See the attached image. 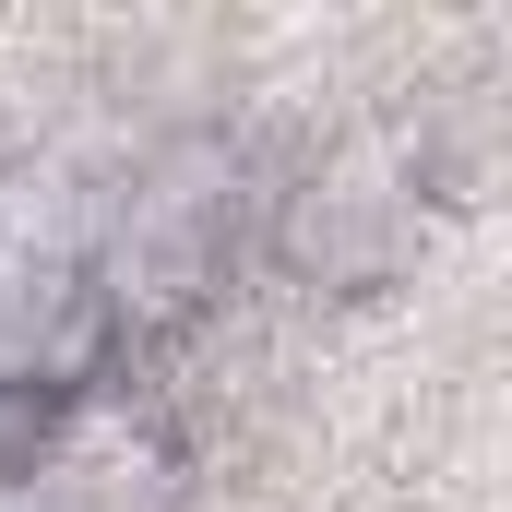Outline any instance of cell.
<instances>
[{"mask_svg": "<svg viewBox=\"0 0 512 512\" xmlns=\"http://www.w3.org/2000/svg\"><path fill=\"white\" fill-rule=\"evenodd\" d=\"M227 251H239V167H227V143H167L120 191V215L84 239V286H96L108 346L131 358L143 334H179L227 286Z\"/></svg>", "mask_w": 512, "mask_h": 512, "instance_id": "obj_1", "label": "cell"}, {"mask_svg": "<svg viewBox=\"0 0 512 512\" xmlns=\"http://www.w3.org/2000/svg\"><path fill=\"white\" fill-rule=\"evenodd\" d=\"M179 429L108 370L48 405H0V489L12 512H179Z\"/></svg>", "mask_w": 512, "mask_h": 512, "instance_id": "obj_2", "label": "cell"}, {"mask_svg": "<svg viewBox=\"0 0 512 512\" xmlns=\"http://www.w3.org/2000/svg\"><path fill=\"white\" fill-rule=\"evenodd\" d=\"M417 239H429V179L393 143H346L286 191V262L322 286H393Z\"/></svg>", "mask_w": 512, "mask_h": 512, "instance_id": "obj_3", "label": "cell"}]
</instances>
